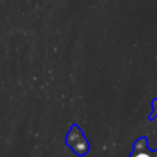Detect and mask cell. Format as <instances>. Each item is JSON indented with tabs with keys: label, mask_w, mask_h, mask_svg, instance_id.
<instances>
[{
	"label": "cell",
	"mask_w": 157,
	"mask_h": 157,
	"mask_svg": "<svg viewBox=\"0 0 157 157\" xmlns=\"http://www.w3.org/2000/svg\"><path fill=\"white\" fill-rule=\"evenodd\" d=\"M66 144L78 156H83L88 151V142L85 139V135L77 126H72L66 136Z\"/></svg>",
	"instance_id": "1"
},
{
	"label": "cell",
	"mask_w": 157,
	"mask_h": 157,
	"mask_svg": "<svg viewBox=\"0 0 157 157\" xmlns=\"http://www.w3.org/2000/svg\"><path fill=\"white\" fill-rule=\"evenodd\" d=\"M131 157H153L150 152H147L146 151V148L145 150H139V151H135L132 155H131Z\"/></svg>",
	"instance_id": "2"
},
{
	"label": "cell",
	"mask_w": 157,
	"mask_h": 157,
	"mask_svg": "<svg viewBox=\"0 0 157 157\" xmlns=\"http://www.w3.org/2000/svg\"><path fill=\"white\" fill-rule=\"evenodd\" d=\"M146 148V141L145 140H139L136 144H135V151H139V150H145Z\"/></svg>",
	"instance_id": "3"
},
{
	"label": "cell",
	"mask_w": 157,
	"mask_h": 157,
	"mask_svg": "<svg viewBox=\"0 0 157 157\" xmlns=\"http://www.w3.org/2000/svg\"><path fill=\"white\" fill-rule=\"evenodd\" d=\"M153 157H157V152H156V153H155V155H153Z\"/></svg>",
	"instance_id": "4"
}]
</instances>
